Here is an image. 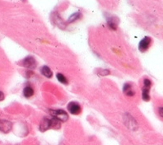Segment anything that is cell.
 I'll use <instances>...</instances> for the list:
<instances>
[{"instance_id":"cell-1","label":"cell","mask_w":163,"mask_h":145,"mask_svg":"<svg viewBox=\"0 0 163 145\" xmlns=\"http://www.w3.org/2000/svg\"><path fill=\"white\" fill-rule=\"evenodd\" d=\"M60 128V122L56 119H48L44 118L42 120L40 125V130L44 132L50 130V129H59Z\"/></svg>"},{"instance_id":"cell-2","label":"cell","mask_w":163,"mask_h":145,"mask_svg":"<svg viewBox=\"0 0 163 145\" xmlns=\"http://www.w3.org/2000/svg\"><path fill=\"white\" fill-rule=\"evenodd\" d=\"M51 115L58 121H64V122L68 119V114L63 110H51Z\"/></svg>"},{"instance_id":"cell-3","label":"cell","mask_w":163,"mask_h":145,"mask_svg":"<svg viewBox=\"0 0 163 145\" xmlns=\"http://www.w3.org/2000/svg\"><path fill=\"white\" fill-rule=\"evenodd\" d=\"M152 86V82L148 78H145L143 81V93H142V96H143V99L144 101H149L150 100V96H149V91H150V88H151Z\"/></svg>"},{"instance_id":"cell-4","label":"cell","mask_w":163,"mask_h":145,"mask_svg":"<svg viewBox=\"0 0 163 145\" xmlns=\"http://www.w3.org/2000/svg\"><path fill=\"white\" fill-rule=\"evenodd\" d=\"M22 65L26 68H30V69H33V68H36V61L33 57L28 56L22 60Z\"/></svg>"},{"instance_id":"cell-5","label":"cell","mask_w":163,"mask_h":145,"mask_svg":"<svg viewBox=\"0 0 163 145\" xmlns=\"http://www.w3.org/2000/svg\"><path fill=\"white\" fill-rule=\"evenodd\" d=\"M151 38L148 37V36H146V37H144L141 41H140V43H139V51H141V52H144V51H146L149 48V46H150V44H151Z\"/></svg>"},{"instance_id":"cell-6","label":"cell","mask_w":163,"mask_h":145,"mask_svg":"<svg viewBox=\"0 0 163 145\" xmlns=\"http://www.w3.org/2000/svg\"><path fill=\"white\" fill-rule=\"evenodd\" d=\"M68 109L70 113L73 115H78L81 112V107L78 103L75 102H70L68 106Z\"/></svg>"},{"instance_id":"cell-7","label":"cell","mask_w":163,"mask_h":145,"mask_svg":"<svg viewBox=\"0 0 163 145\" xmlns=\"http://www.w3.org/2000/svg\"><path fill=\"white\" fill-rule=\"evenodd\" d=\"M12 123L8 121L0 120V131L3 133H8L12 130Z\"/></svg>"},{"instance_id":"cell-8","label":"cell","mask_w":163,"mask_h":145,"mask_svg":"<svg viewBox=\"0 0 163 145\" xmlns=\"http://www.w3.org/2000/svg\"><path fill=\"white\" fill-rule=\"evenodd\" d=\"M41 73L46 76V77H52V71L51 70V68H49L48 66H43L42 68H41Z\"/></svg>"},{"instance_id":"cell-9","label":"cell","mask_w":163,"mask_h":145,"mask_svg":"<svg viewBox=\"0 0 163 145\" xmlns=\"http://www.w3.org/2000/svg\"><path fill=\"white\" fill-rule=\"evenodd\" d=\"M123 91H124L125 94L127 95V96H130V97H132V96L134 95V90L132 89V87L130 84H125L124 86Z\"/></svg>"},{"instance_id":"cell-10","label":"cell","mask_w":163,"mask_h":145,"mask_svg":"<svg viewBox=\"0 0 163 145\" xmlns=\"http://www.w3.org/2000/svg\"><path fill=\"white\" fill-rule=\"evenodd\" d=\"M107 22H108L109 27H110L111 29L115 30L116 28H117L118 21H117V19L115 18V17H110Z\"/></svg>"},{"instance_id":"cell-11","label":"cell","mask_w":163,"mask_h":145,"mask_svg":"<svg viewBox=\"0 0 163 145\" xmlns=\"http://www.w3.org/2000/svg\"><path fill=\"white\" fill-rule=\"evenodd\" d=\"M34 94V90L32 89V87H26L24 88V90H23V95H24L25 97H32Z\"/></svg>"},{"instance_id":"cell-12","label":"cell","mask_w":163,"mask_h":145,"mask_svg":"<svg viewBox=\"0 0 163 145\" xmlns=\"http://www.w3.org/2000/svg\"><path fill=\"white\" fill-rule=\"evenodd\" d=\"M57 78L60 82H62L64 84H68L67 78L64 75L61 74V73H57Z\"/></svg>"},{"instance_id":"cell-13","label":"cell","mask_w":163,"mask_h":145,"mask_svg":"<svg viewBox=\"0 0 163 145\" xmlns=\"http://www.w3.org/2000/svg\"><path fill=\"white\" fill-rule=\"evenodd\" d=\"M80 17V13L79 12H76V13H74L73 15H72L71 17L68 18V22H74V21H76L77 19H78Z\"/></svg>"},{"instance_id":"cell-14","label":"cell","mask_w":163,"mask_h":145,"mask_svg":"<svg viewBox=\"0 0 163 145\" xmlns=\"http://www.w3.org/2000/svg\"><path fill=\"white\" fill-rule=\"evenodd\" d=\"M4 97H5L4 94H3V93H2V92H0V102L4 99Z\"/></svg>"},{"instance_id":"cell-15","label":"cell","mask_w":163,"mask_h":145,"mask_svg":"<svg viewBox=\"0 0 163 145\" xmlns=\"http://www.w3.org/2000/svg\"><path fill=\"white\" fill-rule=\"evenodd\" d=\"M159 114H160V116H161V117H163V107L162 108L159 109Z\"/></svg>"}]
</instances>
